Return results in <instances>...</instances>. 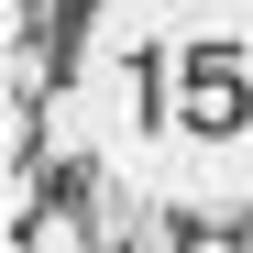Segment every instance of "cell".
I'll return each instance as SVG.
<instances>
[{"label": "cell", "instance_id": "1", "mask_svg": "<svg viewBox=\"0 0 253 253\" xmlns=\"http://www.w3.org/2000/svg\"><path fill=\"white\" fill-rule=\"evenodd\" d=\"M66 77L99 165L143 176L187 220L253 209V0H99Z\"/></svg>", "mask_w": 253, "mask_h": 253}, {"label": "cell", "instance_id": "2", "mask_svg": "<svg viewBox=\"0 0 253 253\" xmlns=\"http://www.w3.org/2000/svg\"><path fill=\"white\" fill-rule=\"evenodd\" d=\"M44 22H33V33H11V66H0V99H11V110H44Z\"/></svg>", "mask_w": 253, "mask_h": 253}, {"label": "cell", "instance_id": "3", "mask_svg": "<svg viewBox=\"0 0 253 253\" xmlns=\"http://www.w3.org/2000/svg\"><path fill=\"white\" fill-rule=\"evenodd\" d=\"M99 231H88V209H33L22 220V253H88Z\"/></svg>", "mask_w": 253, "mask_h": 253}]
</instances>
